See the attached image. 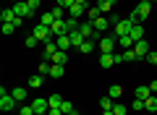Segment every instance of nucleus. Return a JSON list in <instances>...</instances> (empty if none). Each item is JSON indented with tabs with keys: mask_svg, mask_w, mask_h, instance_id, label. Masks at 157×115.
Segmentation results:
<instances>
[{
	"mask_svg": "<svg viewBox=\"0 0 157 115\" xmlns=\"http://www.w3.org/2000/svg\"><path fill=\"white\" fill-rule=\"evenodd\" d=\"M149 16H152V3H149V0H141L139 6H136V11L131 13L128 18H134L136 24H141V21H147Z\"/></svg>",
	"mask_w": 157,
	"mask_h": 115,
	"instance_id": "obj_1",
	"label": "nucleus"
},
{
	"mask_svg": "<svg viewBox=\"0 0 157 115\" xmlns=\"http://www.w3.org/2000/svg\"><path fill=\"white\" fill-rule=\"evenodd\" d=\"M134 18H121V21L113 26V34H115V39H121V37H128V32L134 29Z\"/></svg>",
	"mask_w": 157,
	"mask_h": 115,
	"instance_id": "obj_2",
	"label": "nucleus"
},
{
	"mask_svg": "<svg viewBox=\"0 0 157 115\" xmlns=\"http://www.w3.org/2000/svg\"><path fill=\"white\" fill-rule=\"evenodd\" d=\"M32 34H34V37H37L42 44H45V42H52V39H55V37H52V32H50V26H45V24H37Z\"/></svg>",
	"mask_w": 157,
	"mask_h": 115,
	"instance_id": "obj_3",
	"label": "nucleus"
},
{
	"mask_svg": "<svg viewBox=\"0 0 157 115\" xmlns=\"http://www.w3.org/2000/svg\"><path fill=\"white\" fill-rule=\"evenodd\" d=\"M134 52L139 55V58H147V55L152 52V47H149V42H147V39H139V42H134Z\"/></svg>",
	"mask_w": 157,
	"mask_h": 115,
	"instance_id": "obj_4",
	"label": "nucleus"
},
{
	"mask_svg": "<svg viewBox=\"0 0 157 115\" xmlns=\"http://www.w3.org/2000/svg\"><path fill=\"white\" fill-rule=\"evenodd\" d=\"M13 107H16V97H13V94H3V97H0V110H3V113H11Z\"/></svg>",
	"mask_w": 157,
	"mask_h": 115,
	"instance_id": "obj_5",
	"label": "nucleus"
},
{
	"mask_svg": "<svg viewBox=\"0 0 157 115\" xmlns=\"http://www.w3.org/2000/svg\"><path fill=\"white\" fill-rule=\"evenodd\" d=\"M13 11H16V16H34V11H32V8H29V3H26V0H21V3H16V6H13Z\"/></svg>",
	"mask_w": 157,
	"mask_h": 115,
	"instance_id": "obj_6",
	"label": "nucleus"
},
{
	"mask_svg": "<svg viewBox=\"0 0 157 115\" xmlns=\"http://www.w3.org/2000/svg\"><path fill=\"white\" fill-rule=\"evenodd\" d=\"M50 32H52V37H60V34H68V26H66V18H58L55 24L50 26Z\"/></svg>",
	"mask_w": 157,
	"mask_h": 115,
	"instance_id": "obj_7",
	"label": "nucleus"
},
{
	"mask_svg": "<svg viewBox=\"0 0 157 115\" xmlns=\"http://www.w3.org/2000/svg\"><path fill=\"white\" fill-rule=\"evenodd\" d=\"M32 107H34V113H50V99L39 97V99H34V102H32Z\"/></svg>",
	"mask_w": 157,
	"mask_h": 115,
	"instance_id": "obj_8",
	"label": "nucleus"
},
{
	"mask_svg": "<svg viewBox=\"0 0 157 115\" xmlns=\"http://www.w3.org/2000/svg\"><path fill=\"white\" fill-rule=\"evenodd\" d=\"M81 16H86V8H84V6H78V3H73V6L68 8V18H76V21H78Z\"/></svg>",
	"mask_w": 157,
	"mask_h": 115,
	"instance_id": "obj_9",
	"label": "nucleus"
},
{
	"mask_svg": "<svg viewBox=\"0 0 157 115\" xmlns=\"http://www.w3.org/2000/svg\"><path fill=\"white\" fill-rule=\"evenodd\" d=\"M115 42H118L115 37H102L100 39V50L102 52H113V50H115Z\"/></svg>",
	"mask_w": 157,
	"mask_h": 115,
	"instance_id": "obj_10",
	"label": "nucleus"
},
{
	"mask_svg": "<svg viewBox=\"0 0 157 115\" xmlns=\"http://www.w3.org/2000/svg\"><path fill=\"white\" fill-rule=\"evenodd\" d=\"M115 66V52H102L100 55V68H110Z\"/></svg>",
	"mask_w": 157,
	"mask_h": 115,
	"instance_id": "obj_11",
	"label": "nucleus"
},
{
	"mask_svg": "<svg viewBox=\"0 0 157 115\" xmlns=\"http://www.w3.org/2000/svg\"><path fill=\"white\" fill-rule=\"evenodd\" d=\"M50 63H55V66H66V63H68V52H66V50H58V52L50 58Z\"/></svg>",
	"mask_w": 157,
	"mask_h": 115,
	"instance_id": "obj_12",
	"label": "nucleus"
},
{
	"mask_svg": "<svg viewBox=\"0 0 157 115\" xmlns=\"http://www.w3.org/2000/svg\"><path fill=\"white\" fill-rule=\"evenodd\" d=\"M55 44H58V50H66V52H68V47H73L68 34H60V37H55Z\"/></svg>",
	"mask_w": 157,
	"mask_h": 115,
	"instance_id": "obj_13",
	"label": "nucleus"
},
{
	"mask_svg": "<svg viewBox=\"0 0 157 115\" xmlns=\"http://www.w3.org/2000/svg\"><path fill=\"white\" fill-rule=\"evenodd\" d=\"M68 37H71V44H73V47H81V42H84V34H81V32H78V29H73V32H68Z\"/></svg>",
	"mask_w": 157,
	"mask_h": 115,
	"instance_id": "obj_14",
	"label": "nucleus"
},
{
	"mask_svg": "<svg viewBox=\"0 0 157 115\" xmlns=\"http://www.w3.org/2000/svg\"><path fill=\"white\" fill-rule=\"evenodd\" d=\"M58 52V44H55V39H52V42H45V52H42V58H45V60H50L52 55Z\"/></svg>",
	"mask_w": 157,
	"mask_h": 115,
	"instance_id": "obj_15",
	"label": "nucleus"
},
{
	"mask_svg": "<svg viewBox=\"0 0 157 115\" xmlns=\"http://www.w3.org/2000/svg\"><path fill=\"white\" fill-rule=\"evenodd\" d=\"M128 37L134 39V42H139V39H144V29H141V24H134V29L128 32Z\"/></svg>",
	"mask_w": 157,
	"mask_h": 115,
	"instance_id": "obj_16",
	"label": "nucleus"
},
{
	"mask_svg": "<svg viewBox=\"0 0 157 115\" xmlns=\"http://www.w3.org/2000/svg\"><path fill=\"white\" fill-rule=\"evenodd\" d=\"M107 26H110V18H105V16H100V18L94 21V29H97L100 34H105V32H107Z\"/></svg>",
	"mask_w": 157,
	"mask_h": 115,
	"instance_id": "obj_17",
	"label": "nucleus"
},
{
	"mask_svg": "<svg viewBox=\"0 0 157 115\" xmlns=\"http://www.w3.org/2000/svg\"><path fill=\"white\" fill-rule=\"evenodd\" d=\"M134 97L136 99H147V97H152V89L149 86H136L134 89Z\"/></svg>",
	"mask_w": 157,
	"mask_h": 115,
	"instance_id": "obj_18",
	"label": "nucleus"
},
{
	"mask_svg": "<svg viewBox=\"0 0 157 115\" xmlns=\"http://www.w3.org/2000/svg\"><path fill=\"white\" fill-rule=\"evenodd\" d=\"M0 18H3V24H8V21H16V11L13 8H3V13H0Z\"/></svg>",
	"mask_w": 157,
	"mask_h": 115,
	"instance_id": "obj_19",
	"label": "nucleus"
},
{
	"mask_svg": "<svg viewBox=\"0 0 157 115\" xmlns=\"http://www.w3.org/2000/svg\"><path fill=\"white\" fill-rule=\"evenodd\" d=\"M58 18L52 16V11H45L42 13V16H39V24H45V26H52V24H55Z\"/></svg>",
	"mask_w": 157,
	"mask_h": 115,
	"instance_id": "obj_20",
	"label": "nucleus"
},
{
	"mask_svg": "<svg viewBox=\"0 0 157 115\" xmlns=\"http://www.w3.org/2000/svg\"><path fill=\"white\" fill-rule=\"evenodd\" d=\"M63 73H66V66H55V63H52L47 76H52V79H63Z\"/></svg>",
	"mask_w": 157,
	"mask_h": 115,
	"instance_id": "obj_21",
	"label": "nucleus"
},
{
	"mask_svg": "<svg viewBox=\"0 0 157 115\" xmlns=\"http://www.w3.org/2000/svg\"><path fill=\"white\" fill-rule=\"evenodd\" d=\"M144 110H147V113H157V97H155V94L144 99Z\"/></svg>",
	"mask_w": 157,
	"mask_h": 115,
	"instance_id": "obj_22",
	"label": "nucleus"
},
{
	"mask_svg": "<svg viewBox=\"0 0 157 115\" xmlns=\"http://www.w3.org/2000/svg\"><path fill=\"white\" fill-rule=\"evenodd\" d=\"M113 6H115L113 0H97V8H100L102 13H113Z\"/></svg>",
	"mask_w": 157,
	"mask_h": 115,
	"instance_id": "obj_23",
	"label": "nucleus"
},
{
	"mask_svg": "<svg viewBox=\"0 0 157 115\" xmlns=\"http://www.w3.org/2000/svg\"><path fill=\"white\" fill-rule=\"evenodd\" d=\"M100 16H102V11H100L97 6H94V8H86V21H92V24H94Z\"/></svg>",
	"mask_w": 157,
	"mask_h": 115,
	"instance_id": "obj_24",
	"label": "nucleus"
},
{
	"mask_svg": "<svg viewBox=\"0 0 157 115\" xmlns=\"http://www.w3.org/2000/svg\"><path fill=\"white\" fill-rule=\"evenodd\" d=\"M42 81H45V76H42V73L32 76V79H29V89H39V86H42Z\"/></svg>",
	"mask_w": 157,
	"mask_h": 115,
	"instance_id": "obj_25",
	"label": "nucleus"
},
{
	"mask_svg": "<svg viewBox=\"0 0 157 115\" xmlns=\"http://www.w3.org/2000/svg\"><path fill=\"white\" fill-rule=\"evenodd\" d=\"M11 94L16 97V102H24V99H26V86H16Z\"/></svg>",
	"mask_w": 157,
	"mask_h": 115,
	"instance_id": "obj_26",
	"label": "nucleus"
},
{
	"mask_svg": "<svg viewBox=\"0 0 157 115\" xmlns=\"http://www.w3.org/2000/svg\"><path fill=\"white\" fill-rule=\"evenodd\" d=\"M92 50H94V39H84V42H81V47H78V52H92Z\"/></svg>",
	"mask_w": 157,
	"mask_h": 115,
	"instance_id": "obj_27",
	"label": "nucleus"
},
{
	"mask_svg": "<svg viewBox=\"0 0 157 115\" xmlns=\"http://www.w3.org/2000/svg\"><path fill=\"white\" fill-rule=\"evenodd\" d=\"M113 105H115V99H113L110 94H107V97H102V99H100V107H102V110H113Z\"/></svg>",
	"mask_w": 157,
	"mask_h": 115,
	"instance_id": "obj_28",
	"label": "nucleus"
},
{
	"mask_svg": "<svg viewBox=\"0 0 157 115\" xmlns=\"http://www.w3.org/2000/svg\"><path fill=\"white\" fill-rule=\"evenodd\" d=\"M47 99H50V107H60V105L66 102V99H63L60 94H50V97H47Z\"/></svg>",
	"mask_w": 157,
	"mask_h": 115,
	"instance_id": "obj_29",
	"label": "nucleus"
},
{
	"mask_svg": "<svg viewBox=\"0 0 157 115\" xmlns=\"http://www.w3.org/2000/svg\"><path fill=\"white\" fill-rule=\"evenodd\" d=\"M118 44H121L123 50H131V47H134V39H131V37H121V39H118Z\"/></svg>",
	"mask_w": 157,
	"mask_h": 115,
	"instance_id": "obj_30",
	"label": "nucleus"
},
{
	"mask_svg": "<svg viewBox=\"0 0 157 115\" xmlns=\"http://www.w3.org/2000/svg\"><path fill=\"white\" fill-rule=\"evenodd\" d=\"M113 113H115V115H126V113H128V107L121 105V102H115V105H113Z\"/></svg>",
	"mask_w": 157,
	"mask_h": 115,
	"instance_id": "obj_31",
	"label": "nucleus"
},
{
	"mask_svg": "<svg viewBox=\"0 0 157 115\" xmlns=\"http://www.w3.org/2000/svg\"><path fill=\"white\" fill-rule=\"evenodd\" d=\"M121 94H123V86H118V84H113V86H110V97H113V99H118Z\"/></svg>",
	"mask_w": 157,
	"mask_h": 115,
	"instance_id": "obj_32",
	"label": "nucleus"
},
{
	"mask_svg": "<svg viewBox=\"0 0 157 115\" xmlns=\"http://www.w3.org/2000/svg\"><path fill=\"white\" fill-rule=\"evenodd\" d=\"M60 110H63V113H66V115H73V113H76V107H73V105L68 102V99H66V102L60 105Z\"/></svg>",
	"mask_w": 157,
	"mask_h": 115,
	"instance_id": "obj_33",
	"label": "nucleus"
},
{
	"mask_svg": "<svg viewBox=\"0 0 157 115\" xmlns=\"http://www.w3.org/2000/svg\"><path fill=\"white\" fill-rule=\"evenodd\" d=\"M18 115H37V113H34L32 105H21V107H18Z\"/></svg>",
	"mask_w": 157,
	"mask_h": 115,
	"instance_id": "obj_34",
	"label": "nucleus"
},
{
	"mask_svg": "<svg viewBox=\"0 0 157 115\" xmlns=\"http://www.w3.org/2000/svg\"><path fill=\"white\" fill-rule=\"evenodd\" d=\"M73 3H76V0H55V6H58V8H63V11H68Z\"/></svg>",
	"mask_w": 157,
	"mask_h": 115,
	"instance_id": "obj_35",
	"label": "nucleus"
},
{
	"mask_svg": "<svg viewBox=\"0 0 157 115\" xmlns=\"http://www.w3.org/2000/svg\"><path fill=\"white\" fill-rule=\"evenodd\" d=\"M131 110H134V113H141V110H144V99H134V102H131Z\"/></svg>",
	"mask_w": 157,
	"mask_h": 115,
	"instance_id": "obj_36",
	"label": "nucleus"
},
{
	"mask_svg": "<svg viewBox=\"0 0 157 115\" xmlns=\"http://www.w3.org/2000/svg\"><path fill=\"white\" fill-rule=\"evenodd\" d=\"M16 24H13V21H8V24H3V34H13V32H16Z\"/></svg>",
	"mask_w": 157,
	"mask_h": 115,
	"instance_id": "obj_37",
	"label": "nucleus"
},
{
	"mask_svg": "<svg viewBox=\"0 0 157 115\" xmlns=\"http://www.w3.org/2000/svg\"><path fill=\"white\" fill-rule=\"evenodd\" d=\"M26 3H29V8H32L34 13H37L39 8H42V0H26Z\"/></svg>",
	"mask_w": 157,
	"mask_h": 115,
	"instance_id": "obj_38",
	"label": "nucleus"
},
{
	"mask_svg": "<svg viewBox=\"0 0 157 115\" xmlns=\"http://www.w3.org/2000/svg\"><path fill=\"white\" fill-rule=\"evenodd\" d=\"M66 13L68 11H63V8H58V6L52 8V16H55V18H66Z\"/></svg>",
	"mask_w": 157,
	"mask_h": 115,
	"instance_id": "obj_39",
	"label": "nucleus"
},
{
	"mask_svg": "<svg viewBox=\"0 0 157 115\" xmlns=\"http://www.w3.org/2000/svg\"><path fill=\"white\" fill-rule=\"evenodd\" d=\"M37 42H39V39L34 37V34H32V37H26V50H32V47H37Z\"/></svg>",
	"mask_w": 157,
	"mask_h": 115,
	"instance_id": "obj_40",
	"label": "nucleus"
},
{
	"mask_svg": "<svg viewBox=\"0 0 157 115\" xmlns=\"http://www.w3.org/2000/svg\"><path fill=\"white\" fill-rule=\"evenodd\" d=\"M144 60H149V63H152V66H157V52H155V50H152V52H149V55H147Z\"/></svg>",
	"mask_w": 157,
	"mask_h": 115,
	"instance_id": "obj_41",
	"label": "nucleus"
},
{
	"mask_svg": "<svg viewBox=\"0 0 157 115\" xmlns=\"http://www.w3.org/2000/svg\"><path fill=\"white\" fill-rule=\"evenodd\" d=\"M47 115H66V113H63L60 107H50V113H47Z\"/></svg>",
	"mask_w": 157,
	"mask_h": 115,
	"instance_id": "obj_42",
	"label": "nucleus"
},
{
	"mask_svg": "<svg viewBox=\"0 0 157 115\" xmlns=\"http://www.w3.org/2000/svg\"><path fill=\"white\" fill-rule=\"evenodd\" d=\"M118 21H121V16H118V13H110V24H113V26H115Z\"/></svg>",
	"mask_w": 157,
	"mask_h": 115,
	"instance_id": "obj_43",
	"label": "nucleus"
},
{
	"mask_svg": "<svg viewBox=\"0 0 157 115\" xmlns=\"http://www.w3.org/2000/svg\"><path fill=\"white\" fill-rule=\"evenodd\" d=\"M149 89H152V94H157V79H155V81L149 84Z\"/></svg>",
	"mask_w": 157,
	"mask_h": 115,
	"instance_id": "obj_44",
	"label": "nucleus"
},
{
	"mask_svg": "<svg viewBox=\"0 0 157 115\" xmlns=\"http://www.w3.org/2000/svg\"><path fill=\"white\" fill-rule=\"evenodd\" d=\"M78 6H84V8H89V0H76Z\"/></svg>",
	"mask_w": 157,
	"mask_h": 115,
	"instance_id": "obj_45",
	"label": "nucleus"
},
{
	"mask_svg": "<svg viewBox=\"0 0 157 115\" xmlns=\"http://www.w3.org/2000/svg\"><path fill=\"white\" fill-rule=\"evenodd\" d=\"M102 115H115V113H113V110H102Z\"/></svg>",
	"mask_w": 157,
	"mask_h": 115,
	"instance_id": "obj_46",
	"label": "nucleus"
},
{
	"mask_svg": "<svg viewBox=\"0 0 157 115\" xmlns=\"http://www.w3.org/2000/svg\"><path fill=\"white\" fill-rule=\"evenodd\" d=\"M11 3H13V6H16V3H21V0H11Z\"/></svg>",
	"mask_w": 157,
	"mask_h": 115,
	"instance_id": "obj_47",
	"label": "nucleus"
},
{
	"mask_svg": "<svg viewBox=\"0 0 157 115\" xmlns=\"http://www.w3.org/2000/svg\"><path fill=\"white\" fill-rule=\"evenodd\" d=\"M37 115H47V113H37Z\"/></svg>",
	"mask_w": 157,
	"mask_h": 115,
	"instance_id": "obj_48",
	"label": "nucleus"
},
{
	"mask_svg": "<svg viewBox=\"0 0 157 115\" xmlns=\"http://www.w3.org/2000/svg\"><path fill=\"white\" fill-rule=\"evenodd\" d=\"M149 3H157V0H149Z\"/></svg>",
	"mask_w": 157,
	"mask_h": 115,
	"instance_id": "obj_49",
	"label": "nucleus"
},
{
	"mask_svg": "<svg viewBox=\"0 0 157 115\" xmlns=\"http://www.w3.org/2000/svg\"><path fill=\"white\" fill-rule=\"evenodd\" d=\"M73 115H78V113H73Z\"/></svg>",
	"mask_w": 157,
	"mask_h": 115,
	"instance_id": "obj_50",
	"label": "nucleus"
},
{
	"mask_svg": "<svg viewBox=\"0 0 157 115\" xmlns=\"http://www.w3.org/2000/svg\"><path fill=\"white\" fill-rule=\"evenodd\" d=\"M113 3H115V0H113Z\"/></svg>",
	"mask_w": 157,
	"mask_h": 115,
	"instance_id": "obj_51",
	"label": "nucleus"
}]
</instances>
